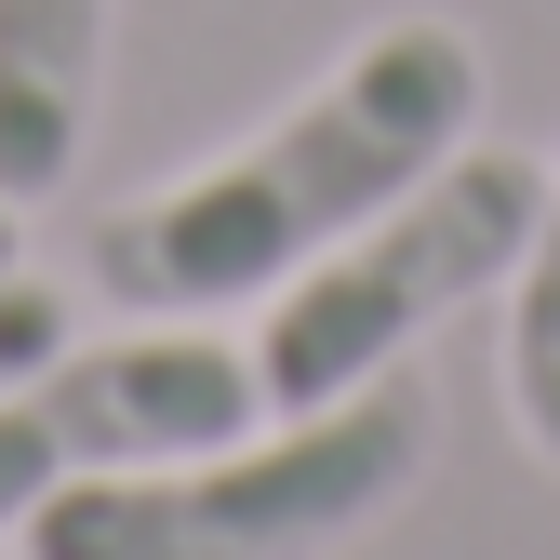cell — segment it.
<instances>
[{
    "label": "cell",
    "instance_id": "obj_1",
    "mask_svg": "<svg viewBox=\"0 0 560 560\" xmlns=\"http://www.w3.org/2000/svg\"><path fill=\"white\" fill-rule=\"evenodd\" d=\"M480 40L454 14H387L374 40H347L320 81L254 120L241 148H214L200 174L94 214L81 267L94 294L133 320H200V307H267L280 280H307L334 241H361L413 174H441L480 133Z\"/></svg>",
    "mask_w": 560,
    "mask_h": 560
},
{
    "label": "cell",
    "instance_id": "obj_2",
    "mask_svg": "<svg viewBox=\"0 0 560 560\" xmlns=\"http://www.w3.org/2000/svg\"><path fill=\"white\" fill-rule=\"evenodd\" d=\"M428 454H441V400L413 374H374L320 413H280V441L81 480L14 547L27 560H334L428 480Z\"/></svg>",
    "mask_w": 560,
    "mask_h": 560
},
{
    "label": "cell",
    "instance_id": "obj_3",
    "mask_svg": "<svg viewBox=\"0 0 560 560\" xmlns=\"http://www.w3.org/2000/svg\"><path fill=\"white\" fill-rule=\"evenodd\" d=\"M534 200H547V161L521 148H467L441 174H413L361 241H334L307 280H280L267 320H254V374H267V413H320L347 387L400 374L454 307L508 294V267L534 241Z\"/></svg>",
    "mask_w": 560,
    "mask_h": 560
},
{
    "label": "cell",
    "instance_id": "obj_4",
    "mask_svg": "<svg viewBox=\"0 0 560 560\" xmlns=\"http://www.w3.org/2000/svg\"><path fill=\"white\" fill-rule=\"evenodd\" d=\"M254 413H267L254 347L200 334V320L54 347L40 374L0 387V547H14L54 494H81V480H133V467H187V454L254 441Z\"/></svg>",
    "mask_w": 560,
    "mask_h": 560
},
{
    "label": "cell",
    "instance_id": "obj_5",
    "mask_svg": "<svg viewBox=\"0 0 560 560\" xmlns=\"http://www.w3.org/2000/svg\"><path fill=\"white\" fill-rule=\"evenodd\" d=\"M107 27L120 0H0V200H54L107 107Z\"/></svg>",
    "mask_w": 560,
    "mask_h": 560
},
{
    "label": "cell",
    "instance_id": "obj_6",
    "mask_svg": "<svg viewBox=\"0 0 560 560\" xmlns=\"http://www.w3.org/2000/svg\"><path fill=\"white\" fill-rule=\"evenodd\" d=\"M508 413L560 467V161H547V200H534V241L508 267Z\"/></svg>",
    "mask_w": 560,
    "mask_h": 560
},
{
    "label": "cell",
    "instance_id": "obj_7",
    "mask_svg": "<svg viewBox=\"0 0 560 560\" xmlns=\"http://www.w3.org/2000/svg\"><path fill=\"white\" fill-rule=\"evenodd\" d=\"M54 347H67V294H54V280H27V267H0V387L40 374Z\"/></svg>",
    "mask_w": 560,
    "mask_h": 560
},
{
    "label": "cell",
    "instance_id": "obj_8",
    "mask_svg": "<svg viewBox=\"0 0 560 560\" xmlns=\"http://www.w3.org/2000/svg\"><path fill=\"white\" fill-rule=\"evenodd\" d=\"M0 267H14V200H0Z\"/></svg>",
    "mask_w": 560,
    "mask_h": 560
}]
</instances>
